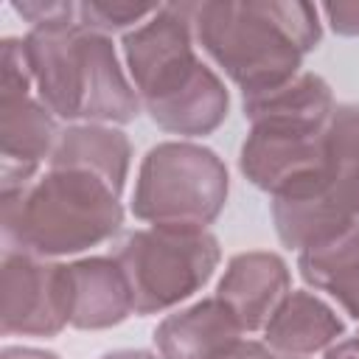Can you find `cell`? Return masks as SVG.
I'll use <instances>...</instances> for the list:
<instances>
[{"label":"cell","instance_id":"6da1fadb","mask_svg":"<svg viewBox=\"0 0 359 359\" xmlns=\"http://www.w3.org/2000/svg\"><path fill=\"white\" fill-rule=\"evenodd\" d=\"M194 39L244 98L300 76L306 53L323 39L320 8L300 0L185 3Z\"/></svg>","mask_w":359,"mask_h":359},{"label":"cell","instance_id":"7a4b0ae2","mask_svg":"<svg viewBox=\"0 0 359 359\" xmlns=\"http://www.w3.org/2000/svg\"><path fill=\"white\" fill-rule=\"evenodd\" d=\"M250 132L238 168L272 202H294L314 194L328 165V123L337 109L328 81L300 73L289 84L241 98Z\"/></svg>","mask_w":359,"mask_h":359},{"label":"cell","instance_id":"3957f363","mask_svg":"<svg viewBox=\"0 0 359 359\" xmlns=\"http://www.w3.org/2000/svg\"><path fill=\"white\" fill-rule=\"evenodd\" d=\"M185 3L160 6L123 34V59L149 118L182 137L213 135L230 107L224 81L196 56Z\"/></svg>","mask_w":359,"mask_h":359},{"label":"cell","instance_id":"277c9868","mask_svg":"<svg viewBox=\"0 0 359 359\" xmlns=\"http://www.w3.org/2000/svg\"><path fill=\"white\" fill-rule=\"evenodd\" d=\"M36 98L65 121L129 123L140 112L135 84L126 79L107 34L73 22L36 25L22 36Z\"/></svg>","mask_w":359,"mask_h":359},{"label":"cell","instance_id":"5b68a950","mask_svg":"<svg viewBox=\"0 0 359 359\" xmlns=\"http://www.w3.org/2000/svg\"><path fill=\"white\" fill-rule=\"evenodd\" d=\"M0 224L8 250L48 261L109 241L123 224V208L98 174L50 168L22 191L0 194Z\"/></svg>","mask_w":359,"mask_h":359},{"label":"cell","instance_id":"8992f818","mask_svg":"<svg viewBox=\"0 0 359 359\" xmlns=\"http://www.w3.org/2000/svg\"><path fill=\"white\" fill-rule=\"evenodd\" d=\"M115 261L129 280L135 314L146 317L196 294L213 278L222 247L208 227L151 224L129 233L118 244Z\"/></svg>","mask_w":359,"mask_h":359},{"label":"cell","instance_id":"52a82bcc","mask_svg":"<svg viewBox=\"0 0 359 359\" xmlns=\"http://www.w3.org/2000/svg\"><path fill=\"white\" fill-rule=\"evenodd\" d=\"M230 177L224 160L199 143L165 140L146 151L132 213L149 224L208 227L224 210Z\"/></svg>","mask_w":359,"mask_h":359},{"label":"cell","instance_id":"ba28073f","mask_svg":"<svg viewBox=\"0 0 359 359\" xmlns=\"http://www.w3.org/2000/svg\"><path fill=\"white\" fill-rule=\"evenodd\" d=\"M278 238L309 250L359 227V104H337L328 123V165L311 196L272 202Z\"/></svg>","mask_w":359,"mask_h":359},{"label":"cell","instance_id":"9c48e42d","mask_svg":"<svg viewBox=\"0 0 359 359\" xmlns=\"http://www.w3.org/2000/svg\"><path fill=\"white\" fill-rule=\"evenodd\" d=\"M67 320L65 264L6 250L0 266V328L6 337H56Z\"/></svg>","mask_w":359,"mask_h":359},{"label":"cell","instance_id":"30bf717a","mask_svg":"<svg viewBox=\"0 0 359 359\" xmlns=\"http://www.w3.org/2000/svg\"><path fill=\"white\" fill-rule=\"evenodd\" d=\"M59 126L53 112L31 93H0V194L31 185L39 163L56 149Z\"/></svg>","mask_w":359,"mask_h":359},{"label":"cell","instance_id":"8fae6325","mask_svg":"<svg viewBox=\"0 0 359 359\" xmlns=\"http://www.w3.org/2000/svg\"><path fill=\"white\" fill-rule=\"evenodd\" d=\"M292 292V275L278 252H238L216 286V297L236 314L244 331H261Z\"/></svg>","mask_w":359,"mask_h":359},{"label":"cell","instance_id":"7c38bea8","mask_svg":"<svg viewBox=\"0 0 359 359\" xmlns=\"http://www.w3.org/2000/svg\"><path fill=\"white\" fill-rule=\"evenodd\" d=\"M67 320L81 331H104L135 314L132 289L121 264L107 255H90L65 264Z\"/></svg>","mask_w":359,"mask_h":359},{"label":"cell","instance_id":"4fadbf2b","mask_svg":"<svg viewBox=\"0 0 359 359\" xmlns=\"http://www.w3.org/2000/svg\"><path fill=\"white\" fill-rule=\"evenodd\" d=\"M241 334L244 328L236 314L219 297H205L177 314H168L154 328V345L165 359H210L238 342Z\"/></svg>","mask_w":359,"mask_h":359},{"label":"cell","instance_id":"5bb4252c","mask_svg":"<svg viewBox=\"0 0 359 359\" xmlns=\"http://www.w3.org/2000/svg\"><path fill=\"white\" fill-rule=\"evenodd\" d=\"M345 334V323L337 311L311 292L292 289L269 323L264 325V345L283 356H309L317 351H328Z\"/></svg>","mask_w":359,"mask_h":359},{"label":"cell","instance_id":"9a60e30c","mask_svg":"<svg viewBox=\"0 0 359 359\" xmlns=\"http://www.w3.org/2000/svg\"><path fill=\"white\" fill-rule=\"evenodd\" d=\"M132 160L129 137L107 123H73L62 129L50 154V168H84L107 180L118 194L126 185Z\"/></svg>","mask_w":359,"mask_h":359},{"label":"cell","instance_id":"2e32d148","mask_svg":"<svg viewBox=\"0 0 359 359\" xmlns=\"http://www.w3.org/2000/svg\"><path fill=\"white\" fill-rule=\"evenodd\" d=\"M297 269L309 286L325 292L345 309L348 317L359 320V227L303 250Z\"/></svg>","mask_w":359,"mask_h":359},{"label":"cell","instance_id":"e0dca14e","mask_svg":"<svg viewBox=\"0 0 359 359\" xmlns=\"http://www.w3.org/2000/svg\"><path fill=\"white\" fill-rule=\"evenodd\" d=\"M160 6H137V3H101V0H90V3H79L76 6V20L79 25L98 31V34H109V31H123L135 22H146Z\"/></svg>","mask_w":359,"mask_h":359},{"label":"cell","instance_id":"ac0fdd59","mask_svg":"<svg viewBox=\"0 0 359 359\" xmlns=\"http://www.w3.org/2000/svg\"><path fill=\"white\" fill-rule=\"evenodd\" d=\"M11 8L20 17H25L31 22V28L50 25V22H73L76 20V3H42V0H31V3H11Z\"/></svg>","mask_w":359,"mask_h":359},{"label":"cell","instance_id":"d6986e66","mask_svg":"<svg viewBox=\"0 0 359 359\" xmlns=\"http://www.w3.org/2000/svg\"><path fill=\"white\" fill-rule=\"evenodd\" d=\"M328 25L339 36H359V0H339L320 6Z\"/></svg>","mask_w":359,"mask_h":359},{"label":"cell","instance_id":"ffe728a7","mask_svg":"<svg viewBox=\"0 0 359 359\" xmlns=\"http://www.w3.org/2000/svg\"><path fill=\"white\" fill-rule=\"evenodd\" d=\"M210 359H278L275 351H269L264 342H255V339H238L233 345H227L224 351H219L216 356Z\"/></svg>","mask_w":359,"mask_h":359},{"label":"cell","instance_id":"44dd1931","mask_svg":"<svg viewBox=\"0 0 359 359\" xmlns=\"http://www.w3.org/2000/svg\"><path fill=\"white\" fill-rule=\"evenodd\" d=\"M0 359H59V353H53V351H42V348L8 345V348L0 351Z\"/></svg>","mask_w":359,"mask_h":359},{"label":"cell","instance_id":"7402d4cb","mask_svg":"<svg viewBox=\"0 0 359 359\" xmlns=\"http://www.w3.org/2000/svg\"><path fill=\"white\" fill-rule=\"evenodd\" d=\"M325 359H359V342L351 339H339L337 345H331L325 351Z\"/></svg>","mask_w":359,"mask_h":359},{"label":"cell","instance_id":"603a6c76","mask_svg":"<svg viewBox=\"0 0 359 359\" xmlns=\"http://www.w3.org/2000/svg\"><path fill=\"white\" fill-rule=\"evenodd\" d=\"M101 359H165V356L163 353H154V351H143V348H126V351L104 353Z\"/></svg>","mask_w":359,"mask_h":359},{"label":"cell","instance_id":"cb8c5ba5","mask_svg":"<svg viewBox=\"0 0 359 359\" xmlns=\"http://www.w3.org/2000/svg\"><path fill=\"white\" fill-rule=\"evenodd\" d=\"M353 339H356V342H359V334H356V337H353Z\"/></svg>","mask_w":359,"mask_h":359}]
</instances>
